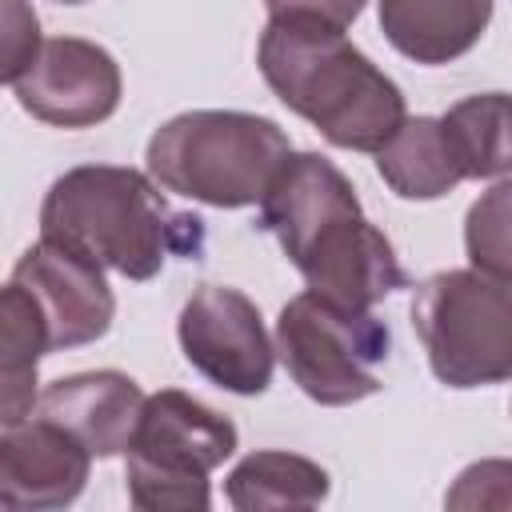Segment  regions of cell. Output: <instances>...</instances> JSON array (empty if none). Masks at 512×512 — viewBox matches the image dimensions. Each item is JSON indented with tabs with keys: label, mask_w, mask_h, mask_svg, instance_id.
<instances>
[{
	"label": "cell",
	"mask_w": 512,
	"mask_h": 512,
	"mask_svg": "<svg viewBox=\"0 0 512 512\" xmlns=\"http://www.w3.org/2000/svg\"><path fill=\"white\" fill-rule=\"evenodd\" d=\"M444 508L476 512V508H512V460L488 456L468 464L452 488L444 492Z\"/></svg>",
	"instance_id": "cell-19"
},
{
	"label": "cell",
	"mask_w": 512,
	"mask_h": 512,
	"mask_svg": "<svg viewBox=\"0 0 512 512\" xmlns=\"http://www.w3.org/2000/svg\"><path fill=\"white\" fill-rule=\"evenodd\" d=\"M56 4H88V0H56Z\"/></svg>",
	"instance_id": "cell-22"
},
{
	"label": "cell",
	"mask_w": 512,
	"mask_h": 512,
	"mask_svg": "<svg viewBox=\"0 0 512 512\" xmlns=\"http://www.w3.org/2000/svg\"><path fill=\"white\" fill-rule=\"evenodd\" d=\"M376 172L400 200H440L468 180L440 116H408L376 152Z\"/></svg>",
	"instance_id": "cell-14"
},
{
	"label": "cell",
	"mask_w": 512,
	"mask_h": 512,
	"mask_svg": "<svg viewBox=\"0 0 512 512\" xmlns=\"http://www.w3.org/2000/svg\"><path fill=\"white\" fill-rule=\"evenodd\" d=\"M224 496L236 512L320 508L332 496V476L300 452L260 448V452H248L224 476Z\"/></svg>",
	"instance_id": "cell-15"
},
{
	"label": "cell",
	"mask_w": 512,
	"mask_h": 512,
	"mask_svg": "<svg viewBox=\"0 0 512 512\" xmlns=\"http://www.w3.org/2000/svg\"><path fill=\"white\" fill-rule=\"evenodd\" d=\"M440 120L460 152L468 180L512 176V96L508 92L464 96Z\"/></svg>",
	"instance_id": "cell-17"
},
{
	"label": "cell",
	"mask_w": 512,
	"mask_h": 512,
	"mask_svg": "<svg viewBox=\"0 0 512 512\" xmlns=\"http://www.w3.org/2000/svg\"><path fill=\"white\" fill-rule=\"evenodd\" d=\"M464 252L472 268L512 280V176L472 200L464 216Z\"/></svg>",
	"instance_id": "cell-18"
},
{
	"label": "cell",
	"mask_w": 512,
	"mask_h": 512,
	"mask_svg": "<svg viewBox=\"0 0 512 512\" xmlns=\"http://www.w3.org/2000/svg\"><path fill=\"white\" fill-rule=\"evenodd\" d=\"M0 352H4V368H0L4 424H16V420H28L36 412V400H40L36 364L52 348H48V332H44V320H40L36 304L12 280L0 292Z\"/></svg>",
	"instance_id": "cell-16"
},
{
	"label": "cell",
	"mask_w": 512,
	"mask_h": 512,
	"mask_svg": "<svg viewBox=\"0 0 512 512\" xmlns=\"http://www.w3.org/2000/svg\"><path fill=\"white\" fill-rule=\"evenodd\" d=\"M92 452L44 416L4 424L0 432V504L8 512H52L68 508L92 468Z\"/></svg>",
	"instance_id": "cell-11"
},
{
	"label": "cell",
	"mask_w": 512,
	"mask_h": 512,
	"mask_svg": "<svg viewBox=\"0 0 512 512\" xmlns=\"http://www.w3.org/2000/svg\"><path fill=\"white\" fill-rule=\"evenodd\" d=\"M496 0H376L384 40L416 64L468 56L492 24Z\"/></svg>",
	"instance_id": "cell-13"
},
{
	"label": "cell",
	"mask_w": 512,
	"mask_h": 512,
	"mask_svg": "<svg viewBox=\"0 0 512 512\" xmlns=\"http://www.w3.org/2000/svg\"><path fill=\"white\" fill-rule=\"evenodd\" d=\"M236 444V424L204 400L180 388L152 392L124 452L128 500L140 512H208V476L236 452Z\"/></svg>",
	"instance_id": "cell-5"
},
{
	"label": "cell",
	"mask_w": 512,
	"mask_h": 512,
	"mask_svg": "<svg viewBox=\"0 0 512 512\" xmlns=\"http://www.w3.org/2000/svg\"><path fill=\"white\" fill-rule=\"evenodd\" d=\"M40 236L128 280L160 276L168 256L204 252V220L172 208L152 172L124 164H80L56 176L40 204Z\"/></svg>",
	"instance_id": "cell-3"
},
{
	"label": "cell",
	"mask_w": 512,
	"mask_h": 512,
	"mask_svg": "<svg viewBox=\"0 0 512 512\" xmlns=\"http://www.w3.org/2000/svg\"><path fill=\"white\" fill-rule=\"evenodd\" d=\"M412 328L428 368L448 388L512 380V280L484 268H444L412 288Z\"/></svg>",
	"instance_id": "cell-6"
},
{
	"label": "cell",
	"mask_w": 512,
	"mask_h": 512,
	"mask_svg": "<svg viewBox=\"0 0 512 512\" xmlns=\"http://www.w3.org/2000/svg\"><path fill=\"white\" fill-rule=\"evenodd\" d=\"M256 68L272 96L308 120L332 148L380 152L408 120L400 84L376 68L344 28L320 20H268Z\"/></svg>",
	"instance_id": "cell-2"
},
{
	"label": "cell",
	"mask_w": 512,
	"mask_h": 512,
	"mask_svg": "<svg viewBox=\"0 0 512 512\" xmlns=\"http://www.w3.org/2000/svg\"><path fill=\"white\" fill-rule=\"evenodd\" d=\"M292 156L288 132L256 112L192 108L148 140V172L164 192L208 208H252Z\"/></svg>",
	"instance_id": "cell-4"
},
{
	"label": "cell",
	"mask_w": 512,
	"mask_h": 512,
	"mask_svg": "<svg viewBox=\"0 0 512 512\" xmlns=\"http://www.w3.org/2000/svg\"><path fill=\"white\" fill-rule=\"evenodd\" d=\"M8 280L20 284L36 304L52 352L96 344L116 320V296L104 280V268L60 240L40 236L16 260Z\"/></svg>",
	"instance_id": "cell-9"
},
{
	"label": "cell",
	"mask_w": 512,
	"mask_h": 512,
	"mask_svg": "<svg viewBox=\"0 0 512 512\" xmlns=\"http://www.w3.org/2000/svg\"><path fill=\"white\" fill-rule=\"evenodd\" d=\"M260 208L304 284L332 304L368 312L396 288H408L392 240L364 216L352 180L320 152H292L268 184Z\"/></svg>",
	"instance_id": "cell-1"
},
{
	"label": "cell",
	"mask_w": 512,
	"mask_h": 512,
	"mask_svg": "<svg viewBox=\"0 0 512 512\" xmlns=\"http://www.w3.org/2000/svg\"><path fill=\"white\" fill-rule=\"evenodd\" d=\"M184 360L216 388L236 396H260L272 384L276 344L260 308L228 284H200L176 320Z\"/></svg>",
	"instance_id": "cell-8"
},
{
	"label": "cell",
	"mask_w": 512,
	"mask_h": 512,
	"mask_svg": "<svg viewBox=\"0 0 512 512\" xmlns=\"http://www.w3.org/2000/svg\"><path fill=\"white\" fill-rule=\"evenodd\" d=\"M392 332L380 316L332 304L320 292H296L276 316V356L296 388L324 404L344 408L376 396L380 364H388Z\"/></svg>",
	"instance_id": "cell-7"
},
{
	"label": "cell",
	"mask_w": 512,
	"mask_h": 512,
	"mask_svg": "<svg viewBox=\"0 0 512 512\" xmlns=\"http://www.w3.org/2000/svg\"><path fill=\"white\" fill-rule=\"evenodd\" d=\"M0 48H4V60H0V80L12 88L28 68L32 60L40 56L44 40H40V20L32 12L28 0H4V16H0Z\"/></svg>",
	"instance_id": "cell-20"
},
{
	"label": "cell",
	"mask_w": 512,
	"mask_h": 512,
	"mask_svg": "<svg viewBox=\"0 0 512 512\" xmlns=\"http://www.w3.org/2000/svg\"><path fill=\"white\" fill-rule=\"evenodd\" d=\"M144 388L116 368H96V372H72L40 388L36 416L60 424L72 432L96 460H112L128 452L140 412H144Z\"/></svg>",
	"instance_id": "cell-12"
},
{
	"label": "cell",
	"mask_w": 512,
	"mask_h": 512,
	"mask_svg": "<svg viewBox=\"0 0 512 512\" xmlns=\"http://www.w3.org/2000/svg\"><path fill=\"white\" fill-rule=\"evenodd\" d=\"M268 20H320L332 28H348L356 24V16L364 12V0H264Z\"/></svg>",
	"instance_id": "cell-21"
},
{
	"label": "cell",
	"mask_w": 512,
	"mask_h": 512,
	"mask_svg": "<svg viewBox=\"0 0 512 512\" xmlns=\"http://www.w3.org/2000/svg\"><path fill=\"white\" fill-rule=\"evenodd\" d=\"M20 108L52 128H96L124 96V76L116 56L84 36L44 40L32 68L12 84Z\"/></svg>",
	"instance_id": "cell-10"
}]
</instances>
